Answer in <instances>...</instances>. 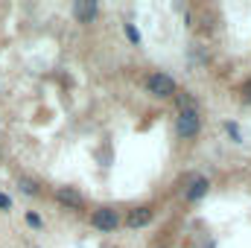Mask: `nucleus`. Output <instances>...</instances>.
Wrapping results in <instances>:
<instances>
[{"label":"nucleus","mask_w":251,"mask_h":248,"mask_svg":"<svg viewBox=\"0 0 251 248\" xmlns=\"http://www.w3.org/2000/svg\"><path fill=\"white\" fill-rule=\"evenodd\" d=\"M199 131H201V114H199V108L196 105L178 108V114H176V134L181 140H196Z\"/></svg>","instance_id":"1"},{"label":"nucleus","mask_w":251,"mask_h":248,"mask_svg":"<svg viewBox=\"0 0 251 248\" xmlns=\"http://www.w3.org/2000/svg\"><path fill=\"white\" fill-rule=\"evenodd\" d=\"M146 94L149 97H155V99H173L176 94H178V85H176V79L173 76H167V73H149V79H146Z\"/></svg>","instance_id":"2"},{"label":"nucleus","mask_w":251,"mask_h":248,"mask_svg":"<svg viewBox=\"0 0 251 248\" xmlns=\"http://www.w3.org/2000/svg\"><path fill=\"white\" fill-rule=\"evenodd\" d=\"M91 225H94L97 231H102V234H111V231L120 228V213H117L114 207H97V210L91 213Z\"/></svg>","instance_id":"3"},{"label":"nucleus","mask_w":251,"mask_h":248,"mask_svg":"<svg viewBox=\"0 0 251 248\" xmlns=\"http://www.w3.org/2000/svg\"><path fill=\"white\" fill-rule=\"evenodd\" d=\"M155 219V207L152 204H137L126 213V228L131 231H140V228H149V222Z\"/></svg>","instance_id":"4"},{"label":"nucleus","mask_w":251,"mask_h":248,"mask_svg":"<svg viewBox=\"0 0 251 248\" xmlns=\"http://www.w3.org/2000/svg\"><path fill=\"white\" fill-rule=\"evenodd\" d=\"M56 201L62 204L64 210H82V207H85L82 193L73 190V187H59V190H56Z\"/></svg>","instance_id":"5"},{"label":"nucleus","mask_w":251,"mask_h":248,"mask_svg":"<svg viewBox=\"0 0 251 248\" xmlns=\"http://www.w3.org/2000/svg\"><path fill=\"white\" fill-rule=\"evenodd\" d=\"M73 18H76L79 24H94V21L100 18V6L91 3V0H76V3H73Z\"/></svg>","instance_id":"6"},{"label":"nucleus","mask_w":251,"mask_h":248,"mask_svg":"<svg viewBox=\"0 0 251 248\" xmlns=\"http://www.w3.org/2000/svg\"><path fill=\"white\" fill-rule=\"evenodd\" d=\"M207 190H210V181H207L204 175H196L187 184V190H184V198H187V201H199V198L207 196Z\"/></svg>","instance_id":"7"},{"label":"nucleus","mask_w":251,"mask_h":248,"mask_svg":"<svg viewBox=\"0 0 251 248\" xmlns=\"http://www.w3.org/2000/svg\"><path fill=\"white\" fill-rule=\"evenodd\" d=\"M18 187H21V193H26V196H38V193H41L38 181H32V178H26V175L18 178Z\"/></svg>","instance_id":"8"},{"label":"nucleus","mask_w":251,"mask_h":248,"mask_svg":"<svg viewBox=\"0 0 251 248\" xmlns=\"http://www.w3.org/2000/svg\"><path fill=\"white\" fill-rule=\"evenodd\" d=\"M225 131L231 134V140H237V143L243 140V134H240V128H237V123H225Z\"/></svg>","instance_id":"9"},{"label":"nucleus","mask_w":251,"mask_h":248,"mask_svg":"<svg viewBox=\"0 0 251 248\" xmlns=\"http://www.w3.org/2000/svg\"><path fill=\"white\" fill-rule=\"evenodd\" d=\"M126 35L131 38V44H140V35H137V29H134L131 24H126Z\"/></svg>","instance_id":"10"},{"label":"nucleus","mask_w":251,"mask_h":248,"mask_svg":"<svg viewBox=\"0 0 251 248\" xmlns=\"http://www.w3.org/2000/svg\"><path fill=\"white\" fill-rule=\"evenodd\" d=\"M26 225H32V228H41V216L29 210V213H26Z\"/></svg>","instance_id":"11"},{"label":"nucleus","mask_w":251,"mask_h":248,"mask_svg":"<svg viewBox=\"0 0 251 248\" xmlns=\"http://www.w3.org/2000/svg\"><path fill=\"white\" fill-rule=\"evenodd\" d=\"M240 97H243V99H249V102H251V79H249V82H243V85H240Z\"/></svg>","instance_id":"12"},{"label":"nucleus","mask_w":251,"mask_h":248,"mask_svg":"<svg viewBox=\"0 0 251 248\" xmlns=\"http://www.w3.org/2000/svg\"><path fill=\"white\" fill-rule=\"evenodd\" d=\"M0 210H12V198L6 193H0Z\"/></svg>","instance_id":"13"}]
</instances>
